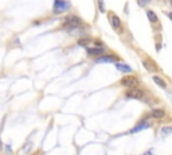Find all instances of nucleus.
<instances>
[{
    "label": "nucleus",
    "instance_id": "nucleus-2",
    "mask_svg": "<svg viewBox=\"0 0 172 155\" xmlns=\"http://www.w3.org/2000/svg\"><path fill=\"white\" fill-rule=\"evenodd\" d=\"M65 26L70 27V28H78L79 26H82V20L75 15H69L65 19Z\"/></svg>",
    "mask_w": 172,
    "mask_h": 155
},
{
    "label": "nucleus",
    "instance_id": "nucleus-14",
    "mask_svg": "<svg viewBox=\"0 0 172 155\" xmlns=\"http://www.w3.org/2000/svg\"><path fill=\"white\" fill-rule=\"evenodd\" d=\"M147 16H148V19H149L152 23L157 22V15H156V12H153V11H151V9H148V11H147Z\"/></svg>",
    "mask_w": 172,
    "mask_h": 155
},
{
    "label": "nucleus",
    "instance_id": "nucleus-17",
    "mask_svg": "<svg viewBox=\"0 0 172 155\" xmlns=\"http://www.w3.org/2000/svg\"><path fill=\"white\" fill-rule=\"evenodd\" d=\"M151 0H137V3H139L140 7H145V4H148Z\"/></svg>",
    "mask_w": 172,
    "mask_h": 155
},
{
    "label": "nucleus",
    "instance_id": "nucleus-7",
    "mask_svg": "<svg viewBox=\"0 0 172 155\" xmlns=\"http://www.w3.org/2000/svg\"><path fill=\"white\" fill-rule=\"evenodd\" d=\"M149 127V123H148L147 120H143V121H140L137 126H134L132 130H130V134H136V132H139V131H143V130H145V128Z\"/></svg>",
    "mask_w": 172,
    "mask_h": 155
},
{
    "label": "nucleus",
    "instance_id": "nucleus-4",
    "mask_svg": "<svg viewBox=\"0 0 172 155\" xmlns=\"http://www.w3.org/2000/svg\"><path fill=\"white\" fill-rule=\"evenodd\" d=\"M144 93L141 89H137V88H134V89H129L128 92L125 93V96L128 99H134V100H143L144 99Z\"/></svg>",
    "mask_w": 172,
    "mask_h": 155
},
{
    "label": "nucleus",
    "instance_id": "nucleus-1",
    "mask_svg": "<svg viewBox=\"0 0 172 155\" xmlns=\"http://www.w3.org/2000/svg\"><path fill=\"white\" fill-rule=\"evenodd\" d=\"M70 9V3L65 0H54V12L55 13H62L65 11Z\"/></svg>",
    "mask_w": 172,
    "mask_h": 155
},
{
    "label": "nucleus",
    "instance_id": "nucleus-9",
    "mask_svg": "<svg viewBox=\"0 0 172 155\" xmlns=\"http://www.w3.org/2000/svg\"><path fill=\"white\" fill-rule=\"evenodd\" d=\"M105 50L102 47H92V49H87V54L89 55H97V57H101L104 54Z\"/></svg>",
    "mask_w": 172,
    "mask_h": 155
},
{
    "label": "nucleus",
    "instance_id": "nucleus-13",
    "mask_svg": "<svg viewBox=\"0 0 172 155\" xmlns=\"http://www.w3.org/2000/svg\"><path fill=\"white\" fill-rule=\"evenodd\" d=\"M160 132H161V135H163V136H170V135H172V127H171V126L163 127Z\"/></svg>",
    "mask_w": 172,
    "mask_h": 155
},
{
    "label": "nucleus",
    "instance_id": "nucleus-3",
    "mask_svg": "<svg viewBox=\"0 0 172 155\" xmlns=\"http://www.w3.org/2000/svg\"><path fill=\"white\" fill-rule=\"evenodd\" d=\"M121 85L129 88V89H134L139 85V80L134 76H125L124 78H121Z\"/></svg>",
    "mask_w": 172,
    "mask_h": 155
},
{
    "label": "nucleus",
    "instance_id": "nucleus-15",
    "mask_svg": "<svg viewBox=\"0 0 172 155\" xmlns=\"http://www.w3.org/2000/svg\"><path fill=\"white\" fill-rule=\"evenodd\" d=\"M89 43H90L89 38H82L81 40H78V45H81V46H86V45H89Z\"/></svg>",
    "mask_w": 172,
    "mask_h": 155
},
{
    "label": "nucleus",
    "instance_id": "nucleus-20",
    "mask_svg": "<svg viewBox=\"0 0 172 155\" xmlns=\"http://www.w3.org/2000/svg\"><path fill=\"white\" fill-rule=\"evenodd\" d=\"M170 2H171V4H172V0H170Z\"/></svg>",
    "mask_w": 172,
    "mask_h": 155
},
{
    "label": "nucleus",
    "instance_id": "nucleus-11",
    "mask_svg": "<svg viewBox=\"0 0 172 155\" xmlns=\"http://www.w3.org/2000/svg\"><path fill=\"white\" fill-rule=\"evenodd\" d=\"M164 115H166V111L161 109V108L153 109L152 112H151V116L155 117V119H161V117H164Z\"/></svg>",
    "mask_w": 172,
    "mask_h": 155
},
{
    "label": "nucleus",
    "instance_id": "nucleus-10",
    "mask_svg": "<svg viewBox=\"0 0 172 155\" xmlns=\"http://www.w3.org/2000/svg\"><path fill=\"white\" fill-rule=\"evenodd\" d=\"M116 67L121 73H130L132 72V67H130L129 65H125V63H116Z\"/></svg>",
    "mask_w": 172,
    "mask_h": 155
},
{
    "label": "nucleus",
    "instance_id": "nucleus-18",
    "mask_svg": "<svg viewBox=\"0 0 172 155\" xmlns=\"http://www.w3.org/2000/svg\"><path fill=\"white\" fill-rule=\"evenodd\" d=\"M30 146H31V143H27V144H26V147H24V150H23V151H24V153H28Z\"/></svg>",
    "mask_w": 172,
    "mask_h": 155
},
{
    "label": "nucleus",
    "instance_id": "nucleus-19",
    "mask_svg": "<svg viewBox=\"0 0 172 155\" xmlns=\"http://www.w3.org/2000/svg\"><path fill=\"white\" fill-rule=\"evenodd\" d=\"M168 16H170V19L172 20V12H168Z\"/></svg>",
    "mask_w": 172,
    "mask_h": 155
},
{
    "label": "nucleus",
    "instance_id": "nucleus-5",
    "mask_svg": "<svg viewBox=\"0 0 172 155\" xmlns=\"http://www.w3.org/2000/svg\"><path fill=\"white\" fill-rule=\"evenodd\" d=\"M143 66L145 67L149 73H156L157 72V65L151 59H144L143 61Z\"/></svg>",
    "mask_w": 172,
    "mask_h": 155
},
{
    "label": "nucleus",
    "instance_id": "nucleus-12",
    "mask_svg": "<svg viewBox=\"0 0 172 155\" xmlns=\"http://www.w3.org/2000/svg\"><path fill=\"white\" fill-rule=\"evenodd\" d=\"M153 82L156 84L157 86H160L161 89H167V82L163 78H160L159 76H153Z\"/></svg>",
    "mask_w": 172,
    "mask_h": 155
},
{
    "label": "nucleus",
    "instance_id": "nucleus-6",
    "mask_svg": "<svg viewBox=\"0 0 172 155\" xmlns=\"http://www.w3.org/2000/svg\"><path fill=\"white\" fill-rule=\"evenodd\" d=\"M109 20H110V25L113 26V28H116V30L121 28V20L116 13H109Z\"/></svg>",
    "mask_w": 172,
    "mask_h": 155
},
{
    "label": "nucleus",
    "instance_id": "nucleus-16",
    "mask_svg": "<svg viewBox=\"0 0 172 155\" xmlns=\"http://www.w3.org/2000/svg\"><path fill=\"white\" fill-rule=\"evenodd\" d=\"M98 9L100 12H105V4H104V0H98Z\"/></svg>",
    "mask_w": 172,
    "mask_h": 155
},
{
    "label": "nucleus",
    "instance_id": "nucleus-8",
    "mask_svg": "<svg viewBox=\"0 0 172 155\" xmlns=\"http://www.w3.org/2000/svg\"><path fill=\"white\" fill-rule=\"evenodd\" d=\"M117 58L113 55H101V57H97V61L96 62L98 63H110V62H116Z\"/></svg>",
    "mask_w": 172,
    "mask_h": 155
}]
</instances>
